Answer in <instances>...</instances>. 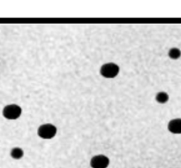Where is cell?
I'll use <instances>...</instances> for the list:
<instances>
[{
    "instance_id": "cell-6",
    "label": "cell",
    "mask_w": 181,
    "mask_h": 168,
    "mask_svg": "<svg viewBox=\"0 0 181 168\" xmlns=\"http://www.w3.org/2000/svg\"><path fill=\"white\" fill-rule=\"evenodd\" d=\"M23 156H24V151H23L22 149L18 148V147L12 149V150H11V157L13 159H20V158H22Z\"/></svg>"
},
{
    "instance_id": "cell-7",
    "label": "cell",
    "mask_w": 181,
    "mask_h": 168,
    "mask_svg": "<svg viewBox=\"0 0 181 168\" xmlns=\"http://www.w3.org/2000/svg\"><path fill=\"white\" fill-rule=\"evenodd\" d=\"M156 100L159 104H165L169 100V95L167 94L166 92H163V91L158 92L157 96H156Z\"/></svg>"
},
{
    "instance_id": "cell-2",
    "label": "cell",
    "mask_w": 181,
    "mask_h": 168,
    "mask_svg": "<svg viewBox=\"0 0 181 168\" xmlns=\"http://www.w3.org/2000/svg\"><path fill=\"white\" fill-rule=\"evenodd\" d=\"M22 110L17 104H8L3 109V116L7 119H17L21 115Z\"/></svg>"
},
{
    "instance_id": "cell-5",
    "label": "cell",
    "mask_w": 181,
    "mask_h": 168,
    "mask_svg": "<svg viewBox=\"0 0 181 168\" xmlns=\"http://www.w3.org/2000/svg\"><path fill=\"white\" fill-rule=\"evenodd\" d=\"M168 130L172 134H181V119H173L168 123Z\"/></svg>"
},
{
    "instance_id": "cell-8",
    "label": "cell",
    "mask_w": 181,
    "mask_h": 168,
    "mask_svg": "<svg viewBox=\"0 0 181 168\" xmlns=\"http://www.w3.org/2000/svg\"><path fill=\"white\" fill-rule=\"evenodd\" d=\"M169 57L171 58V60H178L181 57V50L178 48H171L169 50L168 52Z\"/></svg>"
},
{
    "instance_id": "cell-1",
    "label": "cell",
    "mask_w": 181,
    "mask_h": 168,
    "mask_svg": "<svg viewBox=\"0 0 181 168\" xmlns=\"http://www.w3.org/2000/svg\"><path fill=\"white\" fill-rule=\"evenodd\" d=\"M119 73V66L115 63H107L102 66L100 69V74L104 78L112 79L115 78Z\"/></svg>"
},
{
    "instance_id": "cell-3",
    "label": "cell",
    "mask_w": 181,
    "mask_h": 168,
    "mask_svg": "<svg viewBox=\"0 0 181 168\" xmlns=\"http://www.w3.org/2000/svg\"><path fill=\"white\" fill-rule=\"evenodd\" d=\"M37 134L41 138L52 139L57 134V128L52 124H44L40 126Z\"/></svg>"
},
{
    "instance_id": "cell-4",
    "label": "cell",
    "mask_w": 181,
    "mask_h": 168,
    "mask_svg": "<svg viewBox=\"0 0 181 168\" xmlns=\"http://www.w3.org/2000/svg\"><path fill=\"white\" fill-rule=\"evenodd\" d=\"M110 164V159L104 155L94 156L90 160V165L92 168H107Z\"/></svg>"
}]
</instances>
